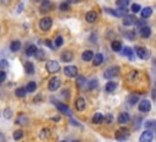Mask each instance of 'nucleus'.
I'll use <instances>...</instances> for the list:
<instances>
[{"instance_id":"de8ad7c7","label":"nucleus","mask_w":156,"mask_h":142,"mask_svg":"<svg viewBox=\"0 0 156 142\" xmlns=\"http://www.w3.org/2000/svg\"><path fill=\"white\" fill-rule=\"evenodd\" d=\"M45 44H46V47H49V48H54L53 42H51L50 39H45Z\"/></svg>"},{"instance_id":"dca6fc26","label":"nucleus","mask_w":156,"mask_h":142,"mask_svg":"<svg viewBox=\"0 0 156 142\" xmlns=\"http://www.w3.org/2000/svg\"><path fill=\"white\" fill-rule=\"evenodd\" d=\"M93 58H94V53H93L91 50H84V52L82 53V59H83V61H90Z\"/></svg>"},{"instance_id":"c9c22d12","label":"nucleus","mask_w":156,"mask_h":142,"mask_svg":"<svg viewBox=\"0 0 156 142\" xmlns=\"http://www.w3.org/2000/svg\"><path fill=\"white\" fill-rule=\"evenodd\" d=\"M60 10H61V11H68V10H70V3H68V1L61 3V5H60Z\"/></svg>"},{"instance_id":"b1692460","label":"nucleus","mask_w":156,"mask_h":142,"mask_svg":"<svg viewBox=\"0 0 156 142\" xmlns=\"http://www.w3.org/2000/svg\"><path fill=\"white\" fill-rule=\"evenodd\" d=\"M93 64H94L95 66H99V65H101L102 64V61H104V56H102V54H100V53H98L97 55H94V58H93Z\"/></svg>"},{"instance_id":"f704fd0d","label":"nucleus","mask_w":156,"mask_h":142,"mask_svg":"<svg viewBox=\"0 0 156 142\" xmlns=\"http://www.w3.org/2000/svg\"><path fill=\"white\" fill-rule=\"evenodd\" d=\"M22 137H23V131L22 130H16L14 132V140L15 141H20Z\"/></svg>"},{"instance_id":"0eeeda50","label":"nucleus","mask_w":156,"mask_h":142,"mask_svg":"<svg viewBox=\"0 0 156 142\" xmlns=\"http://www.w3.org/2000/svg\"><path fill=\"white\" fill-rule=\"evenodd\" d=\"M154 140V132H151L150 130H147L140 135L139 142H152Z\"/></svg>"},{"instance_id":"4c0bfd02","label":"nucleus","mask_w":156,"mask_h":142,"mask_svg":"<svg viewBox=\"0 0 156 142\" xmlns=\"http://www.w3.org/2000/svg\"><path fill=\"white\" fill-rule=\"evenodd\" d=\"M138 102V97L137 96H129V98H128V103L131 104V105H134Z\"/></svg>"},{"instance_id":"f3484780","label":"nucleus","mask_w":156,"mask_h":142,"mask_svg":"<svg viewBox=\"0 0 156 142\" xmlns=\"http://www.w3.org/2000/svg\"><path fill=\"white\" fill-rule=\"evenodd\" d=\"M140 36L141 38H149L151 36V28L148 26H144L140 28Z\"/></svg>"},{"instance_id":"6ab92c4d","label":"nucleus","mask_w":156,"mask_h":142,"mask_svg":"<svg viewBox=\"0 0 156 142\" xmlns=\"http://www.w3.org/2000/svg\"><path fill=\"white\" fill-rule=\"evenodd\" d=\"M116 88H117V83L113 82V81H110V82H107L105 86V91L107 93H112L113 91H116Z\"/></svg>"},{"instance_id":"ddd939ff","label":"nucleus","mask_w":156,"mask_h":142,"mask_svg":"<svg viewBox=\"0 0 156 142\" xmlns=\"http://www.w3.org/2000/svg\"><path fill=\"white\" fill-rule=\"evenodd\" d=\"M86 99L83 98V97H78L77 99H76V108L79 110V111H83L86 109Z\"/></svg>"},{"instance_id":"58836bf2","label":"nucleus","mask_w":156,"mask_h":142,"mask_svg":"<svg viewBox=\"0 0 156 142\" xmlns=\"http://www.w3.org/2000/svg\"><path fill=\"white\" fill-rule=\"evenodd\" d=\"M131 10H132V12H140L141 7H140V5H138V4H133L132 7H131Z\"/></svg>"},{"instance_id":"a19ab883","label":"nucleus","mask_w":156,"mask_h":142,"mask_svg":"<svg viewBox=\"0 0 156 142\" xmlns=\"http://www.w3.org/2000/svg\"><path fill=\"white\" fill-rule=\"evenodd\" d=\"M36 56H37L38 59H44V56H45V54H44V50H43V49H39V50H37Z\"/></svg>"},{"instance_id":"39448f33","label":"nucleus","mask_w":156,"mask_h":142,"mask_svg":"<svg viewBox=\"0 0 156 142\" xmlns=\"http://www.w3.org/2000/svg\"><path fill=\"white\" fill-rule=\"evenodd\" d=\"M51 26H53V20L50 17H43L39 21V27H40L41 31H49L51 28Z\"/></svg>"},{"instance_id":"79ce46f5","label":"nucleus","mask_w":156,"mask_h":142,"mask_svg":"<svg viewBox=\"0 0 156 142\" xmlns=\"http://www.w3.org/2000/svg\"><path fill=\"white\" fill-rule=\"evenodd\" d=\"M4 116L6 118V119H10L12 116V111H11V109H9V108H6L5 110H4Z\"/></svg>"},{"instance_id":"5701e85b","label":"nucleus","mask_w":156,"mask_h":142,"mask_svg":"<svg viewBox=\"0 0 156 142\" xmlns=\"http://www.w3.org/2000/svg\"><path fill=\"white\" fill-rule=\"evenodd\" d=\"M16 123L20 124V125H26L28 123V116L26 114H20L17 116V120H16Z\"/></svg>"},{"instance_id":"f8f14e48","label":"nucleus","mask_w":156,"mask_h":142,"mask_svg":"<svg viewBox=\"0 0 156 142\" xmlns=\"http://www.w3.org/2000/svg\"><path fill=\"white\" fill-rule=\"evenodd\" d=\"M56 108L61 111V113H64V114H66V115H70V116L72 115L70 107H68V105H66L65 103H56Z\"/></svg>"},{"instance_id":"f03ea898","label":"nucleus","mask_w":156,"mask_h":142,"mask_svg":"<svg viewBox=\"0 0 156 142\" xmlns=\"http://www.w3.org/2000/svg\"><path fill=\"white\" fill-rule=\"evenodd\" d=\"M120 74V67L118 66H110L105 70V72H104V77L107 78V80H111L113 77L118 76Z\"/></svg>"},{"instance_id":"bb28decb","label":"nucleus","mask_w":156,"mask_h":142,"mask_svg":"<svg viewBox=\"0 0 156 142\" xmlns=\"http://www.w3.org/2000/svg\"><path fill=\"white\" fill-rule=\"evenodd\" d=\"M111 48L113 52H120V50L122 49V43L120 42V40H112L111 42Z\"/></svg>"},{"instance_id":"1a4fd4ad","label":"nucleus","mask_w":156,"mask_h":142,"mask_svg":"<svg viewBox=\"0 0 156 142\" xmlns=\"http://www.w3.org/2000/svg\"><path fill=\"white\" fill-rule=\"evenodd\" d=\"M150 109H151V103H150V100H148V99L140 100V103H139V110H140V111H143V113H148Z\"/></svg>"},{"instance_id":"4be33fe9","label":"nucleus","mask_w":156,"mask_h":142,"mask_svg":"<svg viewBox=\"0 0 156 142\" xmlns=\"http://www.w3.org/2000/svg\"><path fill=\"white\" fill-rule=\"evenodd\" d=\"M104 119H105V118H104L102 114H100V113H95L94 115H93L91 121H93L94 124H98V125H99V124H101L102 121H104Z\"/></svg>"},{"instance_id":"09e8293b","label":"nucleus","mask_w":156,"mask_h":142,"mask_svg":"<svg viewBox=\"0 0 156 142\" xmlns=\"http://www.w3.org/2000/svg\"><path fill=\"white\" fill-rule=\"evenodd\" d=\"M62 94H64L65 97H68V98H70V92H68V91H67V89H65V91H64V92H62Z\"/></svg>"},{"instance_id":"4468645a","label":"nucleus","mask_w":156,"mask_h":142,"mask_svg":"<svg viewBox=\"0 0 156 142\" xmlns=\"http://www.w3.org/2000/svg\"><path fill=\"white\" fill-rule=\"evenodd\" d=\"M97 18H98V15H97L95 11H88L87 15H86V21L89 22V23L95 22V21H97Z\"/></svg>"},{"instance_id":"9b49d317","label":"nucleus","mask_w":156,"mask_h":142,"mask_svg":"<svg viewBox=\"0 0 156 142\" xmlns=\"http://www.w3.org/2000/svg\"><path fill=\"white\" fill-rule=\"evenodd\" d=\"M61 60L64 63H70L73 60V53L70 52V50H65V52H62L61 54Z\"/></svg>"},{"instance_id":"49530a36","label":"nucleus","mask_w":156,"mask_h":142,"mask_svg":"<svg viewBox=\"0 0 156 142\" xmlns=\"http://www.w3.org/2000/svg\"><path fill=\"white\" fill-rule=\"evenodd\" d=\"M136 25H138L139 26V28H141V27H144V26H147V22L144 21V20H139V21H137V23Z\"/></svg>"},{"instance_id":"3c124183","label":"nucleus","mask_w":156,"mask_h":142,"mask_svg":"<svg viewBox=\"0 0 156 142\" xmlns=\"http://www.w3.org/2000/svg\"><path fill=\"white\" fill-rule=\"evenodd\" d=\"M68 3H81L82 0H67Z\"/></svg>"},{"instance_id":"412c9836","label":"nucleus","mask_w":156,"mask_h":142,"mask_svg":"<svg viewBox=\"0 0 156 142\" xmlns=\"http://www.w3.org/2000/svg\"><path fill=\"white\" fill-rule=\"evenodd\" d=\"M151 14H152V9H151V7H144V9L140 10V15H141L143 18H148V17H150Z\"/></svg>"},{"instance_id":"864d4df0","label":"nucleus","mask_w":156,"mask_h":142,"mask_svg":"<svg viewBox=\"0 0 156 142\" xmlns=\"http://www.w3.org/2000/svg\"><path fill=\"white\" fill-rule=\"evenodd\" d=\"M71 142H79L78 140H73V141H71Z\"/></svg>"},{"instance_id":"20e7f679","label":"nucleus","mask_w":156,"mask_h":142,"mask_svg":"<svg viewBox=\"0 0 156 142\" xmlns=\"http://www.w3.org/2000/svg\"><path fill=\"white\" fill-rule=\"evenodd\" d=\"M45 67H46V70H48V72H50V74L59 72V71L61 70L60 64H59L57 61H55V60H50V61H48L46 65H45Z\"/></svg>"},{"instance_id":"aec40b11","label":"nucleus","mask_w":156,"mask_h":142,"mask_svg":"<svg viewBox=\"0 0 156 142\" xmlns=\"http://www.w3.org/2000/svg\"><path fill=\"white\" fill-rule=\"evenodd\" d=\"M129 114L128 113H121L120 115H118V119H117V121L120 124H126V123H128L129 121Z\"/></svg>"},{"instance_id":"5fc2aeb1","label":"nucleus","mask_w":156,"mask_h":142,"mask_svg":"<svg viewBox=\"0 0 156 142\" xmlns=\"http://www.w3.org/2000/svg\"><path fill=\"white\" fill-rule=\"evenodd\" d=\"M60 142H66V141H60Z\"/></svg>"},{"instance_id":"9d476101","label":"nucleus","mask_w":156,"mask_h":142,"mask_svg":"<svg viewBox=\"0 0 156 142\" xmlns=\"http://www.w3.org/2000/svg\"><path fill=\"white\" fill-rule=\"evenodd\" d=\"M137 21L138 20L134 15H127V16L123 17V25L124 26H133V25L137 23Z\"/></svg>"},{"instance_id":"e433bc0d","label":"nucleus","mask_w":156,"mask_h":142,"mask_svg":"<svg viewBox=\"0 0 156 142\" xmlns=\"http://www.w3.org/2000/svg\"><path fill=\"white\" fill-rule=\"evenodd\" d=\"M62 44H64V38H62L61 36H57L56 39H55V45L56 47H62Z\"/></svg>"},{"instance_id":"f257e3e1","label":"nucleus","mask_w":156,"mask_h":142,"mask_svg":"<svg viewBox=\"0 0 156 142\" xmlns=\"http://www.w3.org/2000/svg\"><path fill=\"white\" fill-rule=\"evenodd\" d=\"M129 135H131V132L127 127H121L115 132V137L117 141H126L129 137Z\"/></svg>"},{"instance_id":"ea45409f","label":"nucleus","mask_w":156,"mask_h":142,"mask_svg":"<svg viewBox=\"0 0 156 142\" xmlns=\"http://www.w3.org/2000/svg\"><path fill=\"white\" fill-rule=\"evenodd\" d=\"M124 37L128 38V39H134L136 34H134V32H133V31H126V32H124Z\"/></svg>"},{"instance_id":"473e14b6","label":"nucleus","mask_w":156,"mask_h":142,"mask_svg":"<svg viewBox=\"0 0 156 142\" xmlns=\"http://www.w3.org/2000/svg\"><path fill=\"white\" fill-rule=\"evenodd\" d=\"M39 136H40V138H43V140H46V138H49V136H50V130H49L48 127H44L43 130L40 131Z\"/></svg>"},{"instance_id":"603ef678","label":"nucleus","mask_w":156,"mask_h":142,"mask_svg":"<svg viewBox=\"0 0 156 142\" xmlns=\"http://www.w3.org/2000/svg\"><path fill=\"white\" fill-rule=\"evenodd\" d=\"M53 120H54V121H59V120H60V118H57V116H55V118H53Z\"/></svg>"},{"instance_id":"423d86ee","label":"nucleus","mask_w":156,"mask_h":142,"mask_svg":"<svg viewBox=\"0 0 156 142\" xmlns=\"http://www.w3.org/2000/svg\"><path fill=\"white\" fill-rule=\"evenodd\" d=\"M64 72L67 77H76L78 75V69L73 65H68L64 69Z\"/></svg>"},{"instance_id":"a211bd4d","label":"nucleus","mask_w":156,"mask_h":142,"mask_svg":"<svg viewBox=\"0 0 156 142\" xmlns=\"http://www.w3.org/2000/svg\"><path fill=\"white\" fill-rule=\"evenodd\" d=\"M145 129L147 130H150L151 132H156V120H150V121H147L144 124Z\"/></svg>"},{"instance_id":"c03bdc74","label":"nucleus","mask_w":156,"mask_h":142,"mask_svg":"<svg viewBox=\"0 0 156 142\" xmlns=\"http://www.w3.org/2000/svg\"><path fill=\"white\" fill-rule=\"evenodd\" d=\"M106 121V123H109V124H111L112 123V120H113V116H112V114H107L106 116H105V119H104Z\"/></svg>"},{"instance_id":"393cba45","label":"nucleus","mask_w":156,"mask_h":142,"mask_svg":"<svg viewBox=\"0 0 156 142\" xmlns=\"http://www.w3.org/2000/svg\"><path fill=\"white\" fill-rule=\"evenodd\" d=\"M37 47L36 45H29V47H27V49H26V55L27 56H33V55H36V53H37Z\"/></svg>"},{"instance_id":"c85d7f7f","label":"nucleus","mask_w":156,"mask_h":142,"mask_svg":"<svg viewBox=\"0 0 156 142\" xmlns=\"http://www.w3.org/2000/svg\"><path fill=\"white\" fill-rule=\"evenodd\" d=\"M20 48H21V42H20V40H14V42L11 43V45H10V49H11V52H14V53L18 52Z\"/></svg>"},{"instance_id":"2f4dec72","label":"nucleus","mask_w":156,"mask_h":142,"mask_svg":"<svg viewBox=\"0 0 156 142\" xmlns=\"http://www.w3.org/2000/svg\"><path fill=\"white\" fill-rule=\"evenodd\" d=\"M25 70H26V72L27 74H29V75H33L34 74V65L32 64V63H26V65H25Z\"/></svg>"},{"instance_id":"2eb2a0df","label":"nucleus","mask_w":156,"mask_h":142,"mask_svg":"<svg viewBox=\"0 0 156 142\" xmlns=\"http://www.w3.org/2000/svg\"><path fill=\"white\" fill-rule=\"evenodd\" d=\"M53 7V3L49 1V0H45V1L41 3L40 5V10H41V14H45L46 11H49V10Z\"/></svg>"},{"instance_id":"7c9ffc66","label":"nucleus","mask_w":156,"mask_h":142,"mask_svg":"<svg viewBox=\"0 0 156 142\" xmlns=\"http://www.w3.org/2000/svg\"><path fill=\"white\" fill-rule=\"evenodd\" d=\"M36 89H37V83H36V82H33V81H30V82L27 85V87H26L27 93H33Z\"/></svg>"},{"instance_id":"a18cd8bd","label":"nucleus","mask_w":156,"mask_h":142,"mask_svg":"<svg viewBox=\"0 0 156 142\" xmlns=\"http://www.w3.org/2000/svg\"><path fill=\"white\" fill-rule=\"evenodd\" d=\"M6 80V72L5 71H0V82H4Z\"/></svg>"},{"instance_id":"7ed1b4c3","label":"nucleus","mask_w":156,"mask_h":142,"mask_svg":"<svg viewBox=\"0 0 156 142\" xmlns=\"http://www.w3.org/2000/svg\"><path fill=\"white\" fill-rule=\"evenodd\" d=\"M136 54L138 58L143 59V60H147L150 58V52H149V49L148 48H145V47H137L136 48Z\"/></svg>"},{"instance_id":"6e6552de","label":"nucleus","mask_w":156,"mask_h":142,"mask_svg":"<svg viewBox=\"0 0 156 142\" xmlns=\"http://www.w3.org/2000/svg\"><path fill=\"white\" fill-rule=\"evenodd\" d=\"M60 85H61V80L59 77H51V80L49 81V89L51 92H54V91L59 89Z\"/></svg>"},{"instance_id":"8fccbe9b","label":"nucleus","mask_w":156,"mask_h":142,"mask_svg":"<svg viewBox=\"0 0 156 142\" xmlns=\"http://www.w3.org/2000/svg\"><path fill=\"white\" fill-rule=\"evenodd\" d=\"M0 142H5V136L1 132H0Z\"/></svg>"},{"instance_id":"c756f323","label":"nucleus","mask_w":156,"mask_h":142,"mask_svg":"<svg viewBox=\"0 0 156 142\" xmlns=\"http://www.w3.org/2000/svg\"><path fill=\"white\" fill-rule=\"evenodd\" d=\"M26 93H27L26 88H22V87H20V88H17V89L15 91V94H16L17 98H25Z\"/></svg>"},{"instance_id":"cd10ccee","label":"nucleus","mask_w":156,"mask_h":142,"mask_svg":"<svg viewBox=\"0 0 156 142\" xmlns=\"http://www.w3.org/2000/svg\"><path fill=\"white\" fill-rule=\"evenodd\" d=\"M98 86H99V82H98V80H95V78L90 80L89 82H88V89H89V91H94V89H97Z\"/></svg>"},{"instance_id":"72a5a7b5","label":"nucleus","mask_w":156,"mask_h":142,"mask_svg":"<svg viewBox=\"0 0 156 142\" xmlns=\"http://www.w3.org/2000/svg\"><path fill=\"white\" fill-rule=\"evenodd\" d=\"M128 4H129V0H117V1H116V5H117L120 9L127 7Z\"/></svg>"},{"instance_id":"37998d69","label":"nucleus","mask_w":156,"mask_h":142,"mask_svg":"<svg viewBox=\"0 0 156 142\" xmlns=\"http://www.w3.org/2000/svg\"><path fill=\"white\" fill-rule=\"evenodd\" d=\"M84 82H86V78L83 77V76H79L78 78H77V86H82V85H84Z\"/></svg>"},{"instance_id":"a878e982","label":"nucleus","mask_w":156,"mask_h":142,"mask_svg":"<svg viewBox=\"0 0 156 142\" xmlns=\"http://www.w3.org/2000/svg\"><path fill=\"white\" fill-rule=\"evenodd\" d=\"M123 55H126V56H128L131 60H134V52L132 50V48H129V47H126V48H123Z\"/></svg>"}]
</instances>
